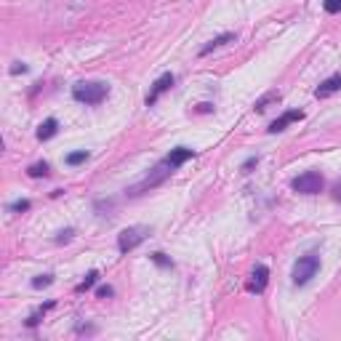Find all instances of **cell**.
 Returning <instances> with one entry per match:
<instances>
[{"label":"cell","mask_w":341,"mask_h":341,"mask_svg":"<svg viewBox=\"0 0 341 341\" xmlns=\"http://www.w3.org/2000/svg\"><path fill=\"white\" fill-rule=\"evenodd\" d=\"M299 120H304V112H301V110H288V112L280 115L277 120H272V125H269V134H277V131H283L285 125L299 123Z\"/></svg>","instance_id":"cell-9"},{"label":"cell","mask_w":341,"mask_h":341,"mask_svg":"<svg viewBox=\"0 0 341 341\" xmlns=\"http://www.w3.org/2000/svg\"><path fill=\"white\" fill-rule=\"evenodd\" d=\"M323 184L325 181L317 171H307V173H301L291 181L293 192H299V195H317V192H323Z\"/></svg>","instance_id":"cell-5"},{"label":"cell","mask_w":341,"mask_h":341,"mask_svg":"<svg viewBox=\"0 0 341 341\" xmlns=\"http://www.w3.org/2000/svg\"><path fill=\"white\" fill-rule=\"evenodd\" d=\"M56 131H59L56 117H48V120H43V123H40V128H38V139H40V142H48L51 136H56Z\"/></svg>","instance_id":"cell-12"},{"label":"cell","mask_w":341,"mask_h":341,"mask_svg":"<svg viewBox=\"0 0 341 341\" xmlns=\"http://www.w3.org/2000/svg\"><path fill=\"white\" fill-rule=\"evenodd\" d=\"M173 80H176V77H173L171 72L160 75V77L155 80V86H152V91L147 93V99H144V101H147V107H152V104H155V101H158V99L163 96V93H166V91H168V88L173 86Z\"/></svg>","instance_id":"cell-7"},{"label":"cell","mask_w":341,"mask_h":341,"mask_svg":"<svg viewBox=\"0 0 341 341\" xmlns=\"http://www.w3.org/2000/svg\"><path fill=\"white\" fill-rule=\"evenodd\" d=\"M51 307H54V301H48V304H45V307H40V309L35 312V314H30V317H27V328H35V325H38V323L43 320V314L48 312Z\"/></svg>","instance_id":"cell-14"},{"label":"cell","mask_w":341,"mask_h":341,"mask_svg":"<svg viewBox=\"0 0 341 341\" xmlns=\"http://www.w3.org/2000/svg\"><path fill=\"white\" fill-rule=\"evenodd\" d=\"M267 283H269V269L264 267V264H256L253 267V272H251V280H248V293H261L264 288H267Z\"/></svg>","instance_id":"cell-6"},{"label":"cell","mask_w":341,"mask_h":341,"mask_svg":"<svg viewBox=\"0 0 341 341\" xmlns=\"http://www.w3.org/2000/svg\"><path fill=\"white\" fill-rule=\"evenodd\" d=\"M21 72H27V64L24 62H16L14 67H11V75H21Z\"/></svg>","instance_id":"cell-25"},{"label":"cell","mask_w":341,"mask_h":341,"mask_svg":"<svg viewBox=\"0 0 341 341\" xmlns=\"http://www.w3.org/2000/svg\"><path fill=\"white\" fill-rule=\"evenodd\" d=\"M149 234H152L149 227H142V224L128 227V229H123L120 234H117V248H120V253H128V251H134L136 245H142Z\"/></svg>","instance_id":"cell-4"},{"label":"cell","mask_w":341,"mask_h":341,"mask_svg":"<svg viewBox=\"0 0 341 341\" xmlns=\"http://www.w3.org/2000/svg\"><path fill=\"white\" fill-rule=\"evenodd\" d=\"M195 158V149H190V147H176V149H171V155L166 158L173 168H179V166H184L187 160H192Z\"/></svg>","instance_id":"cell-10"},{"label":"cell","mask_w":341,"mask_h":341,"mask_svg":"<svg viewBox=\"0 0 341 341\" xmlns=\"http://www.w3.org/2000/svg\"><path fill=\"white\" fill-rule=\"evenodd\" d=\"M72 229H64V232H59V238H56V243H69V240H72Z\"/></svg>","instance_id":"cell-24"},{"label":"cell","mask_w":341,"mask_h":341,"mask_svg":"<svg viewBox=\"0 0 341 341\" xmlns=\"http://www.w3.org/2000/svg\"><path fill=\"white\" fill-rule=\"evenodd\" d=\"M323 8L328 14H338L341 11V0H323Z\"/></svg>","instance_id":"cell-20"},{"label":"cell","mask_w":341,"mask_h":341,"mask_svg":"<svg viewBox=\"0 0 341 341\" xmlns=\"http://www.w3.org/2000/svg\"><path fill=\"white\" fill-rule=\"evenodd\" d=\"M54 283V275H38L32 280V288H48Z\"/></svg>","instance_id":"cell-19"},{"label":"cell","mask_w":341,"mask_h":341,"mask_svg":"<svg viewBox=\"0 0 341 341\" xmlns=\"http://www.w3.org/2000/svg\"><path fill=\"white\" fill-rule=\"evenodd\" d=\"M272 101H280V93H277V91H272V93H267V96L258 99V101H256V112H264L267 104H272Z\"/></svg>","instance_id":"cell-15"},{"label":"cell","mask_w":341,"mask_h":341,"mask_svg":"<svg viewBox=\"0 0 341 341\" xmlns=\"http://www.w3.org/2000/svg\"><path fill=\"white\" fill-rule=\"evenodd\" d=\"M336 91H341V72H336V75H331L328 80H323V83L314 88V96L317 99H328V96H333Z\"/></svg>","instance_id":"cell-8"},{"label":"cell","mask_w":341,"mask_h":341,"mask_svg":"<svg viewBox=\"0 0 341 341\" xmlns=\"http://www.w3.org/2000/svg\"><path fill=\"white\" fill-rule=\"evenodd\" d=\"M96 280H99V272H96V269H91V272L86 275V280H83V283H80L75 291H77V293H86V291H91L93 285H96Z\"/></svg>","instance_id":"cell-13"},{"label":"cell","mask_w":341,"mask_h":341,"mask_svg":"<svg viewBox=\"0 0 341 341\" xmlns=\"http://www.w3.org/2000/svg\"><path fill=\"white\" fill-rule=\"evenodd\" d=\"M333 197H336V203H341V184H336V190H333Z\"/></svg>","instance_id":"cell-27"},{"label":"cell","mask_w":341,"mask_h":341,"mask_svg":"<svg viewBox=\"0 0 341 341\" xmlns=\"http://www.w3.org/2000/svg\"><path fill=\"white\" fill-rule=\"evenodd\" d=\"M173 171H176V168L171 166V163H168V160H163V163H158V166H155V168H152V171H149V176H147V179H144L142 184H136V187H131V190H128V195H142V192L152 190V187H158V184H163V181H166V179H168V176H171Z\"/></svg>","instance_id":"cell-3"},{"label":"cell","mask_w":341,"mask_h":341,"mask_svg":"<svg viewBox=\"0 0 341 341\" xmlns=\"http://www.w3.org/2000/svg\"><path fill=\"white\" fill-rule=\"evenodd\" d=\"M214 110V104H197V112H211Z\"/></svg>","instance_id":"cell-26"},{"label":"cell","mask_w":341,"mask_h":341,"mask_svg":"<svg viewBox=\"0 0 341 341\" xmlns=\"http://www.w3.org/2000/svg\"><path fill=\"white\" fill-rule=\"evenodd\" d=\"M256 166H258V155H253V158H248V160H245L240 171H243V173H251V171H253Z\"/></svg>","instance_id":"cell-22"},{"label":"cell","mask_w":341,"mask_h":341,"mask_svg":"<svg viewBox=\"0 0 341 341\" xmlns=\"http://www.w3.org/2000/svg\"><path fill=\"white\" fill-rule=\"evenodd\" d=\"M234 38H238V35H234V32H224V35H219V38H214V40H211L208 45H203V48H200V56H208L211 51H216V48H221V45L232 43Z\"/></svg>","instance_id":"cell-11"},{"label":"cell","mask_w":341,"mask_h":341,"mask_svg":"<svg viewBox=\"0 0 341 341\" xmlns=\"http://www.w3.org/2000/svg\"><path fill=\"white\" fill-rule=\"evenodd\" d=\"M112 293H115V291H112V285H101V288L96 291V296H99V299H110Z\"/></svg>","instance_id":"cell-23"},{"label":"cell","mask_w":341,"mask_h":341,"mask_svg":"<svg viewBox=\"0 0 341 341\" xmlns=\"http://www.w3.org/2000/svg\"><path fill=\"white\" fill-rule=\"evenodd\" d=\"M32 179H45V176H48V163H35V166H30V171H27Z\"/></svg>","instance_id":"cell-17"},{"label":"cell","mask_w":341,"mask_h":341,"mask_svg":"<svg viewBox=\"0 0 341 341\" xmlns=\"http://www.w3.org/2000/svg\"><path fill=\"white\" fill-rule=\"evenodd\" d=\"M14 214H21V211H30V200H16V203H11L8 205Z\"/></svg>","instance_id":"cell-21"},{"label":"cell","mask_w":341,"mask_h":341,"mask_svg":"<svg viewBox=\"0 0 341 341\" xmlns=\"http://www.w3.org/2000/svg\"><path fill=\"white\" fill-rule=\"evenodd\" d=\"M110 93V86L101 80H80L72 86V99L80 104H101Z\"/></svg>","instance_id":"cell-1"},{"label":"cell","mask_w":341,"mask_h":341,"mask_svg":"<svg viewBox=\"0 0 341 341\" xmlns=\"http://www.w3.org/2000/svg\"><path fill=\"white\" fill-rule=\"evenodd\" d=\"M317 272H320V256L317 253L301 256L296 261V267H293V285H307Z\"/></svg>","instance_id":"cell-2"},{"label":"cell","mask_w":341,"mask_h":341,"mask_svg":"<svg viewBox=\"0 0 341 341\" xmlns=\"http://www.w3.org/2000/svg\"><path fill=\"white\" fill-rule=\"evenodd\" d=\"M91 155H88V152L86 149H80V152H69V155H67V166H80V163H86Z\"/></svg>","instance_id":"cell-16"},{"label":"cell","mask_w":341,"mask_h":341,"mask_svg":"<svg viewBox=\"0 0 341 341\" xmlns=\"http://www.w3.org/2000/svg\"><path fill=\"white\" fill-rule=\"evenodd\" d=\"M149 258H152V261H155L158 267H166V269H171V267H173V261H171V258H168L166 253H163V251H158V253H152Z\"/></svg>","instance_id":"cell-18"}]
</instances>
